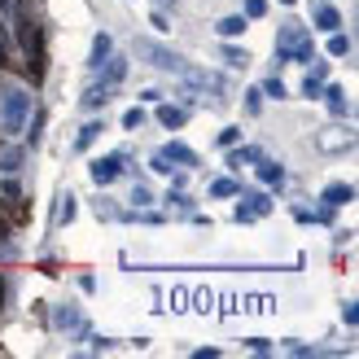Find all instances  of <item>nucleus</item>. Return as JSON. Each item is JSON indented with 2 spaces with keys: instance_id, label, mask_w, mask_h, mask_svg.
I'll return each instance as SVG.
<instances>
[{
  "instance_id": "nucleus-16",
  "label": "nucleus",
  "mask_w": 359,
  "mask_h": 359,
  "mask_svg": "<svg viewBox=\"0 0 359 359\" xmlns=\"http://www.w3.org/2000/svg\"><path fill=\"white\" fill-rule=\"evenodd\" d=\"M329 53H333V57H346V53H351V35L329 31Z\"/></svg>"
},
{
  "instance_id": "nucleus-11",
  "label": "nucleus",
  "mask_w": 359,
  "mask_h": 359,
  "mask_svg": "<svg viewBox=\"0 0 359 359\" xmlns=\"http://www.w3.org/2000/svg\"><path fill=\"white\" fill-rule=\"evenodd\" d=\"M259 180H263V184H285V167H280V163H267V158H259Z\"/></svg>"
},
{
  "instance_id": "nucleus-32",
  "label": "nucleus",
  "mask_w": 359,
  "mask_h": 359,
  "mask_svg": "<svg viewBox=\"0 0 359 359\" xmlns=\"http://www.w3.org/2000/svg\"><path fill=\"white\" fill-rule=\"evenodd\" d=\"M250 351H259V355H267V351H272V342H267V337H255V342H250Z\"/></svg>"
},
{
  "instance_id": "nucleus-33",
  "label": "nucleus",
  "mask_w": 359,
  "mask_h": 359,
  "mask_svg": "<svg viewBox=\"0 0 359 359\" xmlns=\"http://www.w3.org/2000/svg\"><path fill=\"white\" fill-rule=\"evenodd\" d=\"M0 62H9V35H5V27H0Z\"/></svg>"
},
{
  "instance_id": "nucleus-1",
  "label": "nucleus",
  "mask_w": 359,
  "mask_h": 359,
  "mask_svg": "<svg viewBox=\"0 0 359 359\" xmlns=\"http://www.w3.org/2000/svg\"><path fill=\"white\" fill-rule=\"evenodd\" d=\"M18 5H22L18 35H22V48H27V70H31V79L40 83V79H44V62H48V53H44V27L31 18V0H18Z\"/></svg>"
},
{
  "instance_id": "nucleus-3",
  "label": "nucleus",
  "mask_w": 359,
  "mask_h": 359,
  "mask_svg": "<svg viewBox=\"0 0 359 359\" xmlns=\"http://www.w3.org/2000/svg\"><path fill=\"white\" fill-rule=\"evenodd\" d=\"M27 114H31V97L22 88H9V93H0V128L9 136H18L27 128Z\"/></svg>"
},
{
  "instance_id": "nucleus-9",
  "label": "nucleus",
  "mask_w": 359,
  "mask_h": 359,
  "mask_svg": "<svg viewBox=\"0 0 359 359\" xmlns=\"http://www.w3.org/2000/svg\"><path fill=\"white\" fill-rule=\"evenodd\" d=\"M316 27L320 31H337L342 27V13H337L333 5H316Z\"/></svg>"
},
{
  "instance_id": "nucleus-37",
  "label": "nucleus",
  "mask_w": 359,
  "mask_h": 359,
  "mask_svg": "<svg viewBox=\"0 0 359 359\" xmlns=\"http://www.w3.org/2000/svg\"><path fill=\"white\" fill-rule=\"evenodd\" d=\"M280 5H298V0H280Z\"/></svg>"
},
{
  "instance_id": "nucleus-5",
  "label": "nucleus",
  "mask_w": 359,
  "mask_h": 359,
  "mask_svg": "<svg viewBox=\"0 0 359 359\" xmlns=\"http://www.w3.org/2000/svg\"><path fill=\"white\" fill-rule=\"evenodd\" d=\"M118 171H123V158H118V154H110V158H97V163L88 167V175H93V184H114V180H118Z\"/></svg>"
},
{
  "instance_id": "nucleus-14",
  "label": "nucleus",
  "mask_w": 359,
  "mask_h": 359,
  "mask_svg": "<svg viewBox=\"0 0 359 359\" xmlns=\"http://www.w3.org/2000/svg\"><path fill=\"white\" fill-rule=\"evenodd\" d=\"M158 123H163V128H184V110H175V105H158Z\"/></svg>"
},
{
  "instance_id": "nucleus-26",
  "label": "nucleus",
  "mask_w": 359,
  "mask_h": 359,
  "mask_svg": "<svg viewBox=\"0 0 359 359\" xmlns=\"http://www.w3.org/2000/svg\"><path fill=\"white\" fill-rule=\"evenodd\" d=\"M245 110H250V114L263 110V93H259V88H255V93H245Z\"/></svg>"
},
{
  "instance_id": "nucleus-34",
  "label": "nucleus",
  "mask_w": 359,
  "mask_h": 359,
  "mask_svg": "<svg viewBox=\"0 0 359 359\" xmlns=\"http://www.w3.org/2000/svg\"><path fill=\"white\" fill-rule=\"evenodd\" d=\"M342 320H346V325H355V320H359V311H355V302H346V307H342Z\"/></svg>"
},
{
  "instance_id": "nucleus-36",
  "label": "nucleus",
  "mask_w": 359,
  "mask_h": 359,
  "mask_svg": "<svg viewBox=\"0 0 359 359\" xmlns=\"http://www.w3.org/2000/svg\"><path fill=\"white\" fill-rule=\"evenodd\" d=\"M0 307H5V280H0Z\"/></svg>"
},
{
  "instance_id": "nucleus-22",
  "label": "nucleus",
  "mask_w": 359,
  "mask_h": 359,
  "mask_svg": "<svg viewBox=\"0 0 359 359\" xmlns=\"http://www.w3.org/2000/svg\"><path fill=\"white\" fill-rule=\"evenodd\" d=\"M57 329H83V320H79V311H57Z\"/></svg>"
},
{
  "instance_id": "nucleus-17",
  "label": "nucleus",
  "mask_w": 359,
  "mask_h": 359,
  "mask_svg": "<svg viewBox=\"0 0 359 359\" xmlns=\"http://www.w3.org/2000/svg\"><path fill=\"white\" fill-rule=\"evenodd\" d=\"M320 83H325V62H316V70L307 75V83H302V93H307V97H320Z\"/></svg>"
},
{
  "instance_id": "nucleus-25",
  "label": "nucleus",
  "mask_w": 359,
  "mask_h": 359,
  "mask_svg": "<svg viewBox=\"0 0 359 359\" xmlns=\"http://www.w3.org/2000/svg\"><path fill=\"white\" fill-rule=\"evenodd\" d=\"M224 62H228V66H250L245 48H224Z\"/></svg>"
},
{
  "instance_id": "nucleus-27",
  "label": "nucleus",
  "mask_w": 359,
  "mask_h": 359,
  "mask_svg": "<svg viewBox=\"0 0 359 359\" xmlns=\"http://www.w3.org/2000/svg\"><path fill=\"white\" fill-rule=\"evenodd\" d=\"M263 97H276V101H280V97H285V83H280V79H267V83H263Z\"/></svg>"
},
{
  "instance_id": "nucleus-2",
  "label": "nucleus",
  "mask_w": 359,
  "mask_h": 359,
  "mask_svg": "<svg viewBox=\"0 0 359 359\" xmlns=\"http://www.w3.org/2000/svg\"><path fill=\"white\" fill-rule=\"evenodd\" d=\"M311 31L302 22H285L276 35V62H311Z\"/></svg>"
},
{
  "instance_id": "nucleus-4",
  "label": "nucleus",
  "mask_w": 359,
  "mask_h": 359,
  "mask_svg": "<svg viewBox=\"0 0 359 359\" xmlns=\"http://www.w3.org/2000/svg\"><path fill=\"white\" fill-rule=\"evenodd\" d=\"M136 57H145L154 70H167V75H184V66H189L175 48H163L154 40H136Z\"/></svg>"
},
{
  "instance_id": "nucleus-10",
  "label": "nucleus",
  "mask_w": 359,
  "mask_h": 359,
  "mask_svg": "<svg viewBox=\"0 0 359 359\" xmlns=\"http://www.w3.org/2000/svg\"><path fill=\"white\" fill-rule=\"evenodd\" d=\"M351 197H355L351 184H329V189H325V206H329V210H333V206H346Z\"/></svg>"
},
{
  "instance_id": "nucleus-29",
  "label": "nucleus",
  "mask_w": 359,
  "mask_h": 359,
  "mask_svg": "<svg viewBox=\"0 0 359 359\" xmlns=\"http://www.w3.org/2000/svg\"><path fill=\"white\" fill-rule=\"evenodd\" d=\"M132 202H136V206H145V202H149V189H145V184H136V189H132Z\"/></svg>"
},
{
  "instance_id": "nucleus-23",
  "label": "nucleus",
  "mask_w": 359,
  "mask_h": 359,
  "mask_svg": "<svg viewBox=\"0 0 359 359\" xmlns=\"http://www.w3.org/2000/svg\"><path fill=\"white\" fill-rule=\"evenodd\" d=\"M0 167H5V171H18V167H22V149H5V154H0Z\"/></svg>"
},
{
  "instance_id": "nucleus-30",
  "label": "nucleus",
  "mask_w": 359,
  "mask_h": 359,
  "mask_svg": "<svg viewBox=\"0 0 359 359\" xmlns=\"http://www.w3.org/2000/svg\"><path fill=\"white\" fill-rule=\"evenodd\" d=\"M237 136H241L237 128H228V132H219V145H237Z\"/></svg>"
},
{
  "instance_id": "nucleus-19",
  "label": "nucleus",
  "mask_w": 359,
  "mask_h": 359,
  "mask_svg": "<svg viewBox=\"0 0 359 359\" xmlns=\"http://www.w3.org/2000/svg\"><path fill=\"white\" fill-rule=\"evenodd\" d=\"M70 219H75V197L62 193L57 197V224H70Z\"/></svg>"
},
{
  "instance_id": "nucleus-24",
  "label": "nucleus",
  "mask_w": 359,
  "mask_h": 359,
  "mask_svg": "<svg viewBox=\"0 0 359 359\" xmlns=\"http://www.w3.org/2000/svg\"><path fill=\"white\" fill-rule=\"evenodd\" d=\"M140 123H145V110H140V105H132V110L123 114V128H128V132H136Z\"/></svg>"
},
{
  "instance_id": "nucleus-31",
  "label": "nucleus",
  "mask_w": 359,
  "mask_h": 359,
  "mask_svg": "<svg viewBox=\"0 0 359 359\" xmlns=\"http://www.w3.org/2000/svg\"><path fill=\"white\" fill-rule=\"evenodd\" d=\"M149 167H154V171H163V175L171 171V163H167V158H163V154H154V163H149Z\"/></svg>"
},
{
  "instance_id": "nucleus-8",
  "label": "nucleus",
  "mask_w": 359,
  "mask_h": 359,
  "mask_svg": "<svg viewBox=\"0 0 359 359\" xmlns=\"http://www.w3.org/2000/svg\"><path fill=\"white\" fill-rule=\"evenodd\" d=\"M351 145H355V136L342 132V128H333V132L320 136V149H351Z\"/></svg>"
},
{
  "instance_id": "nucleus-18",
  "label": "nucleus",
  "mask_w": 359,
  "mask_h": 359,
  "mask_svg": "<svg viewBox=\"0 0 359 359\" xmlns=\"http://www.w3.org/2000/svg\"><path fill=\"white\" fill-rule=\"evenodd\" d=\"M101 132H105L101 123H88V128H79V136H75V149H88V145H93V140H97Z\"/></svg>"
},
{
  "instance_id": "nucleus-38",
  "label": "nucleus",
  "mask_w": 359,
  "mask_h": 359,
  "mask_svg": "<svg viewBox=\"0 0 359 359\" xmlns=\"http://www.w3.org/2000/svg\"><path fill=\"white\" fill-rule=\"evenodd\" d=\"M163 5H167V0H163Z\"/></svg>"
},
{
  "instance_id": "nucleus-15",
  "label": "nucleus",
  "mask_w": 359,
  "mask_h": 359,
  "mask_svg": "<svg viewBox=\"0 0 359 359\" xmlns=\"http://www.w3.org/2000/svg\"><path fill=\"white\" fill-rule=\"evenodd\" d=\"M241 31H245V18H241V13H228L224 22H219V35H224V40H232V35H241Z\"/></svg>"
},
{
  "instance_id": "nucleus-20",
  "label": "nucleus",
  "mask_w": 359,
  "mask_h": 359,
  "mask_svg": "<svg viewBox=\"0 0 359 359\" xmlns=\"http://www.w3.org/2000/svg\"><path fill=\"white\" fill-rule=\"evenodd\" d=\"M259 158H263L259 149H237V154H232V158H228V167H237V171H241L245 163H259Z\"/></svg>"
},
{
  "instance_id": "nucleus-28",
  "label": "nucleus",
  "mask_w": 359,
  "mask_h": 359,
  "mask_svg": "<svg viewBox=\"0 0 359 359\" xmlns=\"http://www.w3.org/2000/svg\"><path fill=\"white\" fill-rule=\"evenodd\" d=\"M267 13V0H245V18H263Z\"/></svg>"
},
{
  "instance_id": "nucleus-12",
  "label": "nucleus",
  "mask_w": 359,
  "mask_h": 359,
  "mask_svg": "<svg viewBox=\"0 0 359 359\" xmlns=\"http://www.w3.org/2000/svg\"><path fill=\"white\" fill-rule=\"evenodd\" d=\"M110 53H114V40H110V35H105V31H101V35H97V40H93V66L101 70V62H105V57H110Z\"/></svg>"
},
{
  "instance_id": "nucleus-21",
  "label": "nucleus",
  "mask_w": 359,
  "mask_h": 359,
  "mask_svg": "<svg viewBox=\"0 0 359 359\" xmlns=\"http://www.w3.org/2000/svg\"><path fill=\"white\" fill-rule=\"evenodd\" d=\"M210 193H215V197H237L241 189H237V180H215V184H210Z\"/></svg>"
},
{
  "instance_id": "nucleus-13",
  "label": "nucleus",
  "mask_w": 359,
  "mask_h": 359,
  "mask_svg": "<svg viewBox=\"0 0 359 359\" xmlns=\"http://www.w3.org/2000/svg\"><path fill=\"white\" fill-rule=\"evenodd\" d=\"M325 101H329V110H333V114H346V110H351V101H346V93H342L337 83L325 88Z\"/></svg>"
},
{
  "instance_id": "nucleus-35",
  "label": "nucleus",
  "mask_w": 359,
  "mask_h": 359,
  "mask_svg": "<svg viewBox=\"0 0 359 359\" xmlns=\"http://www.w3.org/2000/svg\"><path fill=\"white\" fill-rule=\"evenodd\" d=\"M5 245H9V224L0 219V250H5Z\"/></svg>"
},
{
  "instance_id": "nucleus-7",
  "label": "nucleus",
  "mask_w": 359,
  "mask_h": 359,
  "mask_svg": "<svg viewBox=\"0 0 359 359\" xmlns=\"http://www.w3.org/2000/svg\"><path fill=\"white\" fill-rule=\"evenodd\" d=\"M158 154H163L167 163H175V167H197V154H193L189 145H180V140H171V145H163Z\"/></svg>"
},
{
  "instance_id": "nucleus-6",
  "label": "nucleus",
  "mask_w": 359,
  "mask_h": 359,
  "mask_svg": "<svg viewBox=\"0 0 359 359\" xmlns=\"http://www.w3.org/2000/svg\"><path fill=\"white\" fill-rule=\"evenodd\" d=\"M241 202H245V206H237V224H250V219H259V215L272 210V202H267L263 193H245Z\"/></svg>"
}]
</instances>
